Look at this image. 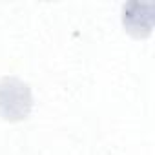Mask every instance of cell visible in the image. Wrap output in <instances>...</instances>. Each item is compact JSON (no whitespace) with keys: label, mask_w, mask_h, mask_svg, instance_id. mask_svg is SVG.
Segmentation results:
<instances>
[{"label":"cell","mask_w":155,"mask_h":155,"mask_svg":"<svg viewBox=\"0 0 155 155\" xmlns=\"http://www.w3.org/2000/svg\"><path fill=\"white\" fill-rule=\"evenodd\" d=\"M33 106L29 86L17 77L0 79V117L18 122L24 120Z\"/></svg>","instance_id":"obj_1"},{"label":"cell","mask_w":155,"mask_h":155,"mask_svg":"<svg viewBox=\"0 0 155 155\" xmlns=\"http://www.w3.org/2000/svg\"><path fill=\"white\" fill-rule=\"evenodd\" d=\"M122 24L128 33L133 37H148L153 28V6L140 4L137 0L124 4L122 8Z\"/></svg>","instance_id":"obj_2"}]
</instances>
